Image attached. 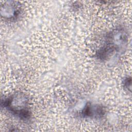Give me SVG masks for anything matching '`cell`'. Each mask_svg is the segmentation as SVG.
<instances>
[{
    "instance_id": "obj_4",
    "label": "cell",
    "mask_w": 132,
    "mask_h": 132,
    "mask_svg": "<svg viewBox=\"0 0 132 132\" xmlns=\"http://www.w3.org/2000/svg\"><path fill=\"white\" fill-rule=\"evenodd\" d=\"M131 80L130 77H127L124 80V85L125 87H126L130 91L131 90Z\"/></svg>"
},
{
    "instance_id": "obj_3",
    "label": "cell",
    "mask_w": 132,
    "mask_h": 132,
    "mask_svg": "<svg viewBox=\"0 0 132 132\" xmlns=\"http://www.w3.org/2000/svg\"><path fill=\"white\" fill-rule=\"evenodd\" d=\"M104 114V110L99 105L88 103L83 108L81 115L84 117H101Z\"/></svg>"
},
{
    "instance_id": "obj_2",
    "label": "cell",
    "mask_w": 132,
    "mask_h": 132,
    "mask_svg": "<svg viewBox=\"0 0 132 132\" xmlns=\"http://www.w3.org/2000/svg\"><path fill=\"white\" fill-rule=\"evenodd\" d=\"M27 98L21 93H15L2 102V105L8 110L23 120L28 119L30 116Z\"/></svg>"
},
{
    "instance_id": "obj_1",
    "label": "cell",
    "mask_w": 132,
    "mask_h": 132,
    "mask_svg": "<svg viewBox=\"0 0 132 132\" xmlns=\"http://www.w3.org/2000/svg\"><path fill=\"white\" fill-rule=\"evenodd\" d=\"M126 41L127 37L124 31L118 30L112 32L107 43L97 53V57L100 59L107 60L119 52Z\"/></svg>"
}]
</instances>
